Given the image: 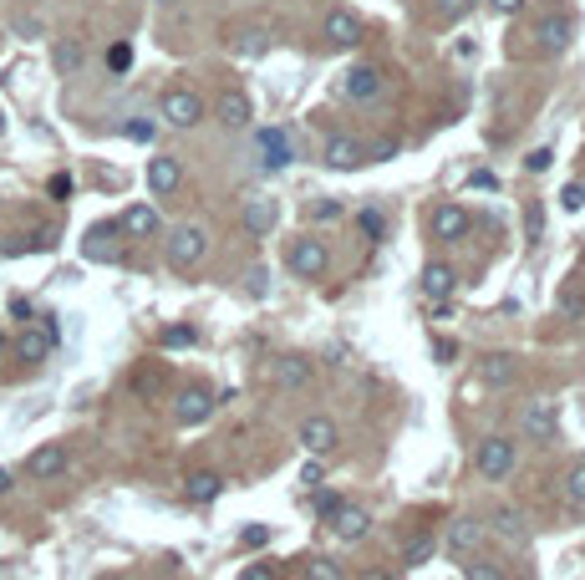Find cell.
Returning a JSON list of instances; mask_svg holds the SVG:
<instances>
[{"instance_id": "8992f818", "label": "cell", "mask_w": 585, "mask_h": 580, "mask_svg": "<svg viewBox=\"0 0 585 580\" xmlns=\"http://www.w3.org/2000/svg\"><path fill=\"white\" fill-rule=\"evenodd\" d=\"M52 347H56V321H52V316H46V326H31V331L15 336V357L31 361V367L52 357Z\"/></svg>"}, {"instance_id": "4fadbf2b", "label": "cell", "mask_w": 585, "mask_h": 580, "mask_svg": "<svg viewBox=\"0 0 585 580\" xmlns=\"http://www.w3.org/2000/svg\"><path fill=\"white\" fill-rule=\"evenodd\" d=\"M331 529H336L341 540H366L372 519H366V509H356V504L341 499V504H336V515H331Z\"/></svg>"}, {"instance_id": "cb8c5ba5", "label": "cell", "mask_w": 585, "mask_h": 580, "mask_svg": "<svg viewBox=\"0 0 585 580\" xmlns=\"http://www.w3.org/2000/svg\"><path fill=\"white\" fill-rule=\"evenodd\" d=\"M453 285H458V275L448 270V265H428V270H423V296L428 300H448Z\"/></svg>"}, {"instance_id": "91938a15", "label": "cell", "mask_w": 585, "mask_h": 580, "mask_svg": "<svg viewBox=\"0 0 585 580\" xmlns=\"http://www.w3.org/2000/svg\"><path fill=\"white\" fill-rule=\"evenodd\" d=\"M0 128H5V123H0Z\"/></svg>"}, {"instance_id": "816d5d0a", "label": "cell", "mask_w": 585, "mask_h": 580, "mask_svg": "<svg viewBox=\"0 0 585 580\" xmlns=\"http://www.w3.org/2000/svg\"><path fill=\"white\" fill-rule=\"evenodd\" d=\"M489 5H494L499 15H514V11H520V5H524V0H489Z\"/></svg>"}, {"instance_id": "bcb514c9", "label": "cell", "mask_w": 585, "mask_h": 580, "mask_svg": "<svg viewBox=\"0 0 585 580\" xmlns=\"http://www.w3.org/2000/svg\"><path fill=\"white\" fill-rule=\"evenodd\" d=\"M52 199H72V173H56L52 179Z\"/></svg>"}, {"instance_id": "6da1fadb", "label": "cell", "mask_w": 585, "mask_h": 580, "mask_svg": "<svg viewBox=\"0 0 585 580\" xmlns=\"http://www.w3.org/2000/svg\"><path fill=\"white\" fill-rule=\"evenodd\" d=\"M204 255H209V230L204 224H179V230L169 234V265L173 270H189V265H199Z\"/></svg>"}, {"instance_id": "5b68a950", "label": "cell", "mask_w": 585, "mask_h": 580, "mask_svg": "<svg viewBox=\"0 0 585 580\" xmlns=\"http://www.w3.org/2000/svg\"><path fill=\"white\" fill-rule=\"evenodd\" d=\"M255 153H260V168H270V173H280V168L296 163V148H290L286 128H265L260 138H255Z\"/></svg>"}, {"instance_id": "e575fe53", "label": "cell", "mask_w": 585, "mask_h": 580, "mask_svg": "<svg viewBox=\"0 0 585 580\" xmlns=\"http://www.w3.org/2000/svg\"><path fill=\"white\" fill-rule=\"evenodd\" d=\"M107 66H112V72H128V66H132V46H128V41L107 46Z\"/></svg>"}, {"instance_id": "ba28073f", "label": "cell", "mask_w": 585, "mask_h": 580, "mask_svg": "<svg viewBox=\"0 0 585 580\" xmlns=\"http://www.w3.org/2000/svg\"><path fill=\"white\" fill-rule=\"evenodd\" d=\"M219 408V398L214 392H204V387H189V392H179V408H173V418H179L183 428H199L209 413Z\"/></svg>"}, {"instance_id": "44dd1931", "label": "cell", "mask_w": 585, "mask_h": 580, "mask_svg": "<svg viewBox=\"0 0 585 580\" xmlns=\"http://www.w3.org/2000/svg\"><path fill=\"white\" fill-rule=\"evenodd\" d=\"M122 234H132V240H148V234H158V209L153 204H132L128 214H122V224H117Z\"/></svg>"}, {"instance_id": "83f0119b", "label": "cell", "mask_w": 585, "mask_h": 580, "mask_svg": "<svg viewBox=\"0 0 585 580\" xmlns=\"http://www.w3.org/2000/svg\"><path fill=\"white\" fill-rule=\"evenodd\" d=\"M514 372H520V367H514V357H483L479 361V377L489 387H509V382H514Z\"/></svg>"}, {"instance_id": "e0dca14e", "label": "cell", "mask_w": 585, "mask_h": 580, "mask_svg": "<svg viewBox=\"0 0 585 580\" xmlns=\"http://www.w3.org/2000/svg\"><path fill=\"white\" fill-rule=\"evenodd\" d=\"M326 41H331V46H356V41H362V21L351 11H331L326 15Z\"/></svg>"}, {"instance_id": "11a10c76", "label": "cell", "mask_w": 585, "mask_h": 580, "mask_svg": "<svg viewBox=\"0 0 585 580\" xmlns=\"http://www.w3.org/2000/svg\"><path fill=\"white\" fill-rule=\"evenodd\" d=\"M362 580H392L387 570H362Z\"/></svg>"}, {"instance_id": "d4e9b609", "label": "cell", "mask_w": 585, "mask_h": 580, "mask_svg": "<svg viewBox=\"0 0 585 580\" xmlns=\"http://www.w3.org/2000/svg\"><path fill=\"white\" fill-rule=\"evenodd\" d=\"M245 230L249 234H270L275 230V199H249L245 204Z\"/></svg>"}, {"instance_id": "277c9868", "label": "cell", "mask_w": 585, "mask_h": 580, "mask_svg": "<svg viewBox=\"0 0 585 580\" xmlns=\"http://www.w3.org/2000/svg\"><path fill=\"white\" fill-rule=\"evenodd\" d=\"M163 117H169L173 128H194V123H204V97L189 87L163 92Z\"/></svg>"}, {"instance_id": "681fc988", "label": "cell", "mask_w": 585, "mask_h": 580, "mask_svg": "<svg viewBox=\"0 0 585 580\" xmlns=\"http://www.w3.org/2000/svg\"><path fill=\"white\" fill-rule=\"evenodd\" d=\"M453 341H448V336H438V341H433V357H438V361H448V357H453Z\"/></svg>"}, {"instance_id": "52a82bcc", "label": "cell", "mask_w": 585, "mask_h": 580, "mask_svg": "<svg viewBox=\"0 0 585 580\" xmlns=\"http://www.w3.org/2000/svg\"><path fill=\"white\" fill-rule=\"evenodd\" d=\"M300 443H306L311 458H321V453H331L341 443V433H336V423H331L326 413H311L306 423H300Z\"/></svg>"}, {"instance_id": "5bb4252c", "label": "cell", "mask_w": 585, "mask_h": 580, "mask_svg": "<svg viewBox=\"0 0 585 580\" xmlns=\"http://www.w3.org/2000/svg\"><path fill=\"white\" fill-rule=\"evenodd\" d=\"M62 468H66V448H62V443H41V448L26 458V474L31 478H56Z\"/></svg>"}, {"instance_id": "603a6c76", "label": "cell", "mask_w": 585, "mask_h": 580, "mask_svg": "<svg viewBox=\"0 0 585 580\" xmlns=\"http://www.w3.org/2000/svg\"><path fill=\"white\" fill-rule=\"evenodd\" d=\"M52 62H56V72H62V77H77L82 62H87V52H82L77 36H66V41H56V46H52Z\"/></svg>"}, {"instance_id": "7a4b0ae2", "label": "cell", "mask_w": 585, "mask_h": 580, "mask_svg": "<svg viewBox=\"0 0 585 580\" xmlns=\"http://www.w3.org/2000/svg\"><path fill=\"white\" fill-rule=\"evenodd\" d=\"M286 265H290V275L296 280H321L326 275V265H331V250H326V240H296L290 245V255H286Z\"/></svg>"}, {"instance_id": "9a60e30c", "label": "cell", "mask_w": 585, "mask_h": 580, "mask_svg": "<svg viewBox=\"0 0 585 580\" xmlns=\"http://www.w3.org/2000/svg\"><path fill=\"white\" fill-rule=\"evenodd\" d=\"M87 260H122V245H117V224H97L87 230V245H82Z\"/></svg>"}, {"instance_id": "680465c9", "label": "cell", "mask_w": 585, "mask_h": 580, "mask_svg": "<svg viewBox=\"0 0 585 580\" xmlns=\"http://www.w3.org/2000/svg\"><path fill=\"white\" fill-rule=\"evenodd\" d=\"M520 580H530V575H520Z\"/></svg>"}, {"instance_id": "30bf717a", "label": "cell", "mask_w": 585, "mask_h": 580, "mask_svg": "<svg viewBox=\"0 0 585 580\" xmlns=\"http://www.w3.org/2000/svg\"><path fill=\"white\" fill-rule=\"evenodd\" d=\"M377 92H382L377 66H351L346 77H341V97H351V103H366V97H377Z\"/></svg>"}, {"instance_id": "f546056e", "label": "cell", "mask_w": 585, "mask_h": 580, "mask_svg": "<svg viewBox=\"0 0 585 580\" xmlns=\"http://www.w3.org/2000/svg\"><path fill=\"white\" fill-rule=\"evenodd\" d=\"M468 5H473V0H433V21L453 26L458 15H468Z\"/></svg>"}, {"instance_id": "7dc6e473", "label": "cell", "mask_w": 585, "mask_h": 580, "mask_svg": "<svg viewBox=\"0 0 585 580\" xmlns=\"http://www.w3.org/2000/svg\"><path fill=\"white\" fill-rule=\"evenodd\" d=\"M300 484H311V489L321 484V464H316V458H306V468H300Z\"/></svg>"}, {"instance_id": "f1b7e54d", "label": "cell", "mask_w": 585, "mask_h": 580, "mask_svg": "<svg viewBox=\"0 0 585 580\" xmlns=\"http://www.w3.org/2000/svg\"><path fill=\"white\" fill-rule=\"evenodd\" d=\"M555 310L565 316V321H585V296L575 290V285H565V290L555 296Z\"/></svg>"}, {"instance_id": "ac0fdd59", "label": "cell", "mask_w": 585, "mask_h": 580, "mask_svg": "<svg viewBox=\"0 0 585 580\" xmlns=\"http://www.w3.org/2000/svg\"><path fill=\"white\" fill-rule=\"evenodd\" d=\"M524 433H530V438H555V402L550 398L530 402V408H524Z\"/></svg>"}, {"instance_id": "3957f363", "label": "cell", "mask_w": 585, "mask_h": 580, "mask_svg": "<svg viewBox=\"0 0 585 580\" xmlns=\"http://www.w3.org/2000/svg\"><path fill=\"white\" fill-rule=\"evenodd\" d=\"M473 468H479L483 478L514 474V443H509V438H483L479 453H473Z\"/></svg>"}, {"instance_id": "7c38bea8", "label": "cell", "mask_w": 585, "mask_h": 580, "mask_svg": "<svg viewBox=\"0 0 585 580\" xmlns=\"http://www.w3.org/2000/svg\"><path fill=\"white\" fill-rule=\"evenodd\" d=\"M224 494V478L214 474V468H199V474L183 478V499L189 504H214Z\"/></svg>"}, {"instance_id": "f5cc1de1", "label": "cell", "mask_w": 585, "mask_h": 580, "mask_svg": "<svg viewBox=\"0 0 585 580\" xmlns=\"http://www.w3.org/2000/svg\"><path fill=\"white\" fill-rule=\"evenodd\" d=\"M372 158H377V163H382V158H397V143H377V148H372Z\"/></svg>"}, {"instance_id": "c3c4849f", "label": "cell", "mask_w": 585, "mask_h": 580, "mask_svg": "<svg viewBox=\"0 0 585 580\" xmlns=\"http://www.w3.org/2000/svg\"><path fill=\"white\" fill-rule=\"evenodd\" d=\"M336 214H341L336 199H321V204H316V220H336Z\"/></svg>"}, {"instance_id": "484cf974", "label": "cell", "mask_w": 585, "mask_h": 580, "mask_svg": "<svg viewBox=\"0 0 585 580\" xmlns=\"http://www.w3.org/2000/svg\"><path fill=\"white\" fill-rule=\"evenodd\" d=\"M326 163L331 168H356L362 163V143L356 138H331L326 143Z\"/></svg>"}, {"instance_id": "74e56055", "label": "cell", "mask_w": 585, "mask_h": 580, "mask_svg": "<svg viewBox=\"0 0 585 580\" xmlns=\"http://www.w3.org/2000/svg\"><path fill=\"white\" fill-rule=\"evenodd\" d=\"M163 347H194V326H169L163 331Z\"/></svg>"}, {"instance_id": "f907efd6", "label": "cell", "mask_w": 585, "mask_h": 580, "mask_svg": "<svg viewBox=\"0 0 585 580\" xmlns=\"http://www.w3.org/2000/svg\"><path fill=\"white\" fill-rule=\"evenodd\" d=\"M265 535H270V529H265V525H249L245 535H239V540H245V545H265Z\"/></svg>"}, {"instance_id": "9f6ffc18", "label": "cell", "mask_w": 585, "mask_h": 580, "mask_svg": "<svg viewBox=\"0 0 585 580\" xmlns=\"http://www.w3.org/2000/svg\"><path fill=\"white\" fill-rule=\"evenodd\" d=\"M0 494H11V474L5 468H0Z\"/></svg>"}, {"instance_id": "b9f144b4", "label": "cell", "mask_w": 585, "mask_h": 580, "mask_svg": "<svg viewBox=\"0 0 585 580\" xmlns=\"http://www.w3.org/2000/svg\"><path fill=\"white\" fill-rule=\"evenodd\" d=\"M570 499L585 509V458H580V464H575V474H570Z\"/></svg>"}, {"instance_id": "2e32d148", "label": "cell", "mask_w": 585, "mask_h": 580, "mask_svg": "<svg viewBox=\"0 0 585 580\" xmlns=\"http://www.w3.org/2000/svg\"><path fill=\"white\" fill-rule=\"evenodd\" d=\"M443 545H448V550H458V555H473L483 545V525H479V519H453V525H448V535H443Z\"/></svg>"}, {"instance_id": "8fae6325", "label": "cell", "mask_w": 585, "mask_h": 580, "mask_svg": "<svg viewBox=\"0 0 585 580\" xmlns=\"http://www.w3.org/2000/svg\"><path fill=\"white\" fill-rule=\"evenodd\" d=\"M179 183H183V163L173 153L148 158V189H153V193H173Z\"/></svg>"}, {"instance_id": "7402d4cb", "label": "cell", "mask_w": 585, "mask_h": 580, "mask_svg": "<svg viewBox=\"0 0 585 580\" xmlns=\"http://www.w3.org/2000/svg\"><path fill=\"white\" fill-rule=\"evenodd\" d=\"M489 525H494V535H499V540H509V545H524V540H530L524 515H520V509H509V504H504V509H494V519H489Z\"/></svg>"}, {"instance_id": "f6af8a7d", "label": "cell", "mask_w": 585, "mask_h": 580, "mask_svg": "<svg viewBox=\"0 0 585 580\" xmlns=\"http://www.w3.org/2000/svg\"><path fill=\"white\" fill-rule=\"evenodd\" d=\"M550 158H555L550 148H534V153H530V173H545V168H550Z\"/></svg>"}, {"instance_id": "1f68e13d", "label": "cell", "mask_w": 585, "mask_h": 580, "mask_svg": "<svg viewBox=\"0 0 585 580\" xmlns=\"http://www.w3.org/2000/svg\"><path fill=\"white\" fill-rule=\"evenodd\" d=\"M56 245V234L52 230H36L31 240H21V245H5V255H31V250H52Z\"/></svg>"}, {"instance_id": "4316f807", "label": "cell", "mask_w": 585, "mask_h": 580, "mask_svg": "<svg viewBox=\"0 0 585 580\" xmlns=\"http://www.w3.org/2000/svg\"><path fill=\"white\" fill-rule=\"evenodd\" d=\"M534 36H540L545 52H565V41H570V21H565V15H550V21H540Z\"/></svg>"}, {"instance_id": "60d3db41", "label": "cell", "mask_w": 585, "mask_h": 580, "mask_svg": "<svg viewBox=\"0 0 585 580\" xmlns=\"http://www.w3.org/2000/svg\"><path fill=\"white\" fill-rule=\"evenodd\" d=\"M362 230L372 234V240H382V234H387V224H382V214H377V209H362Z\"/></svg>"}, {"instance_id": "db71d44e", "label": "cell", "mask_w": 585, "mask_h": 580, "mask_svg": "<svg viewBox=\"0 0 585 580\" xmlns=\"http://www.w3.org/2000/svg\"><path fill=\"white\" fill-rule=\"evenodd\" d=\"M11 316H21V321H26V316H31V300H26V296H15V300H11Z\"/></svg>"}, {"instance_id": "4dcf8cb0", "label": "cell", "mask_w": 585, "mask_h": 580, "mask_svg": "<svg viewBox=\"0 0 585 580\" xmlns=\"http://www.w3.org/2000/svg\"><path fill=\"white\" fill-rule=\"evenodd\" d=\"M306 580H341V565L326 560V555H311V560H306Z\"/></svg>"}, {"instance_id": "d6a6232c", "label": "cell", "mask_w": 585, "mask_h": 580, "mask_svg": "<svg viewBox=\"0 0 585 580\" xmlns=\"http://www.w3.org/2000/svg\"><path fill=\"white\" fill-rule=\"evenodd\" d=\"M270 41H265V31H239V41H234V52L239 56H260Z\"/></svg>"}, {"instance_id": "ab89813d", "label": "cell", "mask_w": 585, "mask_h": 580, "mask_svg": "<svg viewBox=\"0 0 585 580\" xmlns=\"http://www.w3.org/2000/svg\"><path fill=\"white\" fill-rule=\"evenodd\" d=\"M463 580H504V575H499V565H489V560H473Z\"/></svg>"}, {"instance_id": "d590c367", "label": "cell", "mask_w": 585, "mask_h": 580, "mask_svg": "<svg viewBox=\"0 0 585 580\" xmlns=\"http://www.w3.org/2000/svg\"><path fill=\"white\" fill-rule=\"evenodd\" d=\"M153 123H143V117H132V123H122V138H132V143H153Z\"/></svg>"}, {"instance_id": "d6986e66", "label": "cell", "mask_w": 585, "mask_h": 580, "mask_svg": "<svg viewBox=\"0 0 585 580\" xmlns=\"http://www.w3.org/2000/svg\"><path fill=\"white\" fill-rule=\"evenodd\" d=\"M249 117H255V107H249V97L239 87L219 97V123L224 128H249Z\"/></svg>"}, {"instance_id": "ffe728a7", "label": "cell", "mask_w": 585, "mask_h": 580, "mask_svg": "<svg viewBox=\"0 0 585 580\" xmlns=\"http://www.w3.org/2000/svg\"><path fill=\"white\" fill-rule=\"evenodd\" d=\"M270 377H275V387H306L311 382V361L306 357H280V361H270Z\"/></svg>"}, {"instance_id": "8d00e7d4", "label": "cell", "mask_w": 585, "mask_h": 580, "mask_svg": "<svg viewBox=\"0 0 585 580\" xmlns=\"http://www.w3.org/2000/svg\"><path fill=\"white\" fill-rule=\"evenodd\" d=\"M433 550H438V540H433V535H428V540H413V545H407V565H423V560H433Z\"/></svg>"}, {"instance_id": "7bdbcfd3", "label": "cell", "mask_w": 585, "mask_h": 580, "mask_svg": "<svg viewBox=\"0 0 585 580\" xmlns=\"http://www.w3.org/2000/svg\"><path fill=\"white\" fill-rule=\"evenodd\" d=\"M239 580H280V575H275L270 560H260V565H245V575H239Z\"/></svg>"}, {"instance_id": "836d02e7", "label": "cell", "mask_w": 585, "mask_h": 580, "mask_svg": "<svg viewBox=\"0 0 585 580\" xmlns=\"http://www.w3.org/2000/svg\"><path fill=\"white\" fill-rule=\"evenodd\" d=\"M336 494H331V489H321V484H316V494H311V509H316V515H321V519H331V515H336Z\"/></svg>"}, {"instance_id": "9c48e42d", "label": "cell", "mask_w": 585, "mask_h": 580, "mask_svg": "<svg viewBox=\"0 0 585 580\" xmlns=\"http://www.w3.org/2000/svg\"><path fill=\"white\" fill-rule=\"evenodd\" d=\"M433 240H463L468 234V209L463 204H438L433 209V220H428Z\"/></svg>"}, {"instance_id": "6f0895ef", "label": "cell", "mask_w": 585, "mask_h": 580, "mask_svg": "<svg viewBox=\"0 0 585 580\" xmlns=\"http://www.w3.org/2000/svg\"><path fill=\"white\" fill-rule=\"evenodd\" d=\"M0 351H5V331H0Z\"/></svg>"}, {"instance_id": "f35d334b", "label": "cell", "mask_w": 585, "mask_h": 580, "mask_svg": "<svg viewBox=\"0 0 585 580\" xmlns=\"http://www.w3.org/2000/svg\"><path fill=\"white\" fill-rule=\"evenodd\" d=\"M560 204H565V209H585V183H565V189H560Z\"/></svg>"}, {"instance_id": "ee69618b", "label": "cell", "mask_w": 585, "mask_h": 580, "mask_svg": "<svg viewBox=\"0 0 585 580\" xmlns=\"http://www.w3.org/2000/svg\"><path fill=\"white\" fill-rule=\"evenodd\" d=\"M524 224H530V240H540V224H545V209H540V204H530V209H524Z\"/></svg>"}]
</instances>
